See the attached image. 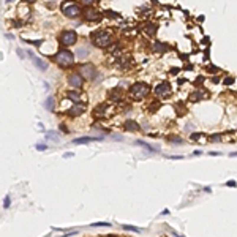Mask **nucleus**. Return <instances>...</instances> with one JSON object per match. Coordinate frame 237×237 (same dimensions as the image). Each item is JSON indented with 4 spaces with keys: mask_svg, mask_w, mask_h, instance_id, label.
<instances>
[{
    "mask_svg": "<svg viewBox=\"0 0 237 237\" xmlns=\"http://www.w3.org/2000/svg\"><path fill=\"white\" fill-rule=\"evenodd\" d=\"M54 62L59 63L60 66H70L74 63V56L70 51H66V49H62V51H59L54 56Z\"/></svg>",
    "mask_w": 237,
    "mask_h": 237,
    "instance_id": "nucleus-1",
    "label": "nucleus"
},
{
    "mask_svg": "<svg viewBox=\"0 0 237 237\" xmlns=\"http://www.w3.org/2000/svg\"><path fill=\"white\" fill-rule=\"evenodd\" d=\"M62 13L66 17H76L81 14V8L74 0H65L62 3Z\"/></svg>",
    "mask_w": 237,
    "mask_h": 237,
    "instance_id": "nucleus-2",
    "label": "nucleus"
},
{
    "mask_svg": "<svg viewBox=\"0 0 237 237\" xmlns=\"http://www.w3.org/2000/svg\"><path fill=\"white\" fill-rule=\"evenodd\" d=\"M130 93L134 100H142L145 98V95L149 93V85L144 82H136L130 87Z\"/></svg>",
    "mask_w": 237,
    "mask_h": 237,
    "instance_id": "nucleus-3",
    "label": "nucleus"
},
{
    "mask_svg": "<svg viewBox=\"0 0 237 237\" xmlns=\"http://www.w3.org/2000/svg\"><path fill=\"white\" fill-rule=\"evenodd\" d=\"M92 40L93 43L100 48H106L109 43H111V35L108 32H97V33L92 35Z\"/></svg>",
    "mask_w": 237,
    "mask_h": 237,
    "instance_id": "nucleus-4",
    "label": "nucleus"
},
{
    "mask_svg": "<svg viewBox=\"0 0 237 237\" xmlns=\"http://www.w3.org/2000/svg\"><path fill=\"white\" fill-rule=\"evenodd\" d=\"M76 40H77V35H76V32H73V30H66V32H63V33L60 35V43L63 44V46L74 44Z\"/></svg>",
    "mask_w": 237,
    "mask_h": 237,
    "instance_id": "nucleus-5",
    "label": "nucleus"
},
{
    "mask_svg": "<svg viewBox=\"0 0 237 237\" xmlns=\"http://www.w3.org/2000/svg\"><path fill=\"white\" fill-rule=\"evenodd\" d=\"M79 73H81V76H82V77H85V79H93L95 74H97V70H95L93 65H82V66H81V70H79Z\"/></svg>",
    "mask_w": 237,
    "mask_h": 237,
    "instance_id": "nucleus-6",
    "label": "nucleus"
},
{
    "mask_svg": "<svg viewBox=\"0 0 237 237\" xmlns=\"http://www.w3.org/2000/svg\"><path fill=\"white\" fill-rule=\"evenodd\" d=\"M155 93H157L158 97H161V98H166L168 95L171 93L169 84H168V82H161L160 85H157V87H155Z\"/></svg>",
    "mask_w": 237,
    "mask_h": 237,
    "instance_id": "nucleus-7",
    "label": "nucleus"
},
{
    "mask_svg": "<svg viewBox=\"0 0 237 237\" xmlns=\"http://www.w3.org/2000/svg\"><path fill=\"white\" fill-rule=\"evenodd\" d=\"M68 84L73 85L74 89H81V87H82V76L77 74V73L71 74L70 77H68Z\"/></svg>",
    "mask_w": 237,
    "mask_h": 237,
    "instance_id": "nucleus-8",
    "label": "nucleus"
},
{
    "mask_svg": "<svg viewBox=\"0 0 237 237\" xmlns=\"http://www.w3.org/2000/svg\"><path fill=\"white\" fill-rule=\"evenodd\" d=\"M84 17H85V21H92V22H95V21H100V19H101V14H100L97 10H85Z\"/></svg>",
    "mask_w": 237,
    "mask_h": 237,
    "instance_id": "nucleus-9",
    "label": "nucleus"
},
{
    "mask_svg": "<svg viewBox=\"0 0 237 237\" xmlns=\"http://www.w3.org/2000/svg\"><path fill=\"white\" fill-rule=\"evenodd\" d=\"M30 56H32V62H33V65H35L36 68H40L41 71H44V70L48 68V63L44 62V60H41V59H38V57H35L32 52H30Z\"/></svg>",
    "mask_w": 237,
    "mask_h": 237,
    "instance_id": "nucleus-10",
    "label": "nucleus"
},
{
    "mask_svg": "<svg viewBox=\"0 0 237 237\" xmlns=\"http://www.w3.org/2000/svg\"><path fill=\"white\" fill-rule=\"evenodd\" d=\"M93 141H103L101 136H97V138H77L74 139V144H89V142H93Z\"/></svg>",
    "mask_w": 237,
    "mask_h": 237,
    "instance_id": "nucleus-11",
    "label": "nucleus"
},
{
    "mask_svg": "<svg viewBox=\"0 0 237 237\" xmlns=\"http://www.w3.org/2000/svg\"><path fill=\"white\" fill-rule=\"evenodd\" d=\"M84 111H85V106H84V104H76V106H73V108L70 109V116L76 117V116H79V114H82Z\"/></svg>",
    "mask_w": 237,
    "mask_h": 237,
    "instance_id": "nucleus-12",
    "label": "nucleus"
},
{
    "mask_svg": "<svg viewBox=\"0 0 237 237\" xmlns=\"http://www.w3.org/2000/svg\"><path fill=\"white\" fill-rule=\"evenodd\" d=\"M106 109H109V108L106 106V104H101V106H98L97 109H95L93 116H95V117H106V116H108Z\"/></svg>",
    "mask_w": 237,
    "mask_h": 237,
    "instance_id": "nucleus-13",
    "label": "nucleus"
},
{
    "mask_svg": "<svg viewBox=\"0 0 237 237\" xmlns=\"http://www.w3.org/2000/svg\"><path fill=\"white\" fill-rule=\"evenodd\" d=\"M44 108L48 109V111H54V108H56V100L54 97H48L46 101H44Z\"/></svg>",
    "mask_w": 237,
    "mask_h": 237,
    "instance_id": "nucleus-14",
    "label": "nucleus"
},
{
    "mask_svg": "<svg viewBox=\"0 0 237 237\" xmlns=\"http://www.w3.org/2000/svg\"><path fill=\"white\" fill-rule=\"evenodd\" d=\"M125 130H128V131H138V130H139V125L136 124V122H133V120H128V122H125Z\"/></svg>",
    "mask_w": 237,
    "mask_h": 237,
    "instance_id": "nucleus-15",
    "label": "nucleus"
},
{
    "mask_svg": "<svg viewBox=\"0 0 237 237\" xmlns=\"http://www.w3.org/2000/svg\"><path fill=\"white\" fill-rule=\"evenodd\" d=\"M136 144H139V145H142V147H145L147 150H150V152H158V147H153V145H150V144H147V142H144V141H136Z\"/></svg>",
    "mask_w": 237,
    "mask_h": 237,
    "instance_id": "nucleus-16",
    "label": "nucleus"
},
{
    "mask_svg": "<svg viewBox=\"0 0 237 237\" xmlns=\"http://www.w3.org/2000/svg\"><path fill=\"white\" fill-rule=\"evenodd\" d=\"M109 97H111L112 101H119V100H120V89H114V90H111Z\"/></svg>",
    "mask_w": 237,
    "mask_h": 237,
    "instance_id": "nucleus-17",
    "label": "nucleus"
},
{
    "mask_svg": "<svg viewBox=\"0 0 237 237\" xmlns=\"http://www.w3.org/2000/svg\"><path fill=\"white\" fill-rule=\"evenodd\" d=\"M166 49H168V48H166L163 43H155V44H153V51H155V52H165Z\"/></svg>",
    "mask_w": 237,
    "mask_h": 237,
    "instance_id": "nucleus-18",
    "label": "nucleus"
},
{
    "mask_svg": "<svg viewBox=\"0 0 237 237\" xmlns=\"http://www.w3.org/2000/svg\"><path fill=\"white\" fill-rule=\"evenodd\" d=\"M145 32H147L149 36H153L155 32H157V25H155V24H149L147 27H145Z\"/></svg>",
    "mask_w": 237,
    "mask_h": 237,
    "instance_id": "nucleus-19",
    "label": "nucleus"
},
{
    "mask_svg": "<svg viewBox=\"0 0 237 237\" xmlns=\"http://www.w3.org/2000/svg\"><path fill=\"white\" fill-rule=\"evenodd\" d=\"M68 98L77 103V101H79V100H81V95L77 93V92H68Z\"/></svg>",
    "mask_w": 237,
    "mask_h": 237,
    "instance_id": "nucleus-20",
    "label": "nucleus"
},
{
    "mask_svg": "<svg viewBox=\"0 0 237 237\" xmlns=\"http://www.w3.org/2000/svg\"><path fill=\"white\" fill-rule=\"evenodd\" d=\"M202 97H204V92H196V93L191 95V100H194V101H196V100H201Z\"/></svg>",
    "mask_w": 237,
    "mask_h": 237,
    "instance_id": "nucleus-21",
    "label": "nucleus"
},
{
    "mask_svg": "<svg viewBox=\"0 0 237 237\" xmlns=\"http://www.w3.org/2000/svg\"><path fill=\"white\" fill-rule=\"evenodd\" d=\"M77 56H79V57H85V56H89V51H87V49H77Z\"/></svg>",
    "mask_w": 237,
    "mask_h": 237,
    "instance_id": "nucleus-22",
    "label": "nucleus"
},
{
    "mask_svg": "<svg viewBox=\"0 0 237 237\" xmlns=\"http://www.w3.org/2000/svg\"><path fill=\"white\" fill-rule=\"evenodd\" d=\"M90 226H111V223H108V221H100V223H92Z\"/></svg>",
    "mask_w": 237,
    "mask_h": 237,
    "instance_id": "nucleus-23",
    "label": "nucleus"
},
{
    "mask_svg": "<svg viewBox=\"0 0 237 237\" xmlns=\"http://www.w3.org/2000/svg\"><path fill=\"white\" fill-rule=\"evenodd\" d=\"M46 138H48V139H52V141H59V138L56 136V133H54V131H49Z\"/></svg>",
    "mask_w": 237,
    "mask_h": 237,
    "instance_id": "nucleus-24",
    "label": "nucleus"
},
{
    "mask_svg": "<svg viewBox=\"0 0 237 237\" xmlns=\"http://www.w3.org/2000/svg\"><path fill=\"white\" fill-rule=\"evenodd\" d=\"M124 229H128V231H134V232H139V231H141L139 228H134V226H128V225H124Z\"/></svg>",
    "mask_w": 237,
    "mask_h": 237,
    "instance_id": "nucleus-25",
    "label": "nucleus"
},
{
    "mask_svg": "<svg viewBox=\"0 0 237 237\" xmlns=\"http://www.w3.org/2000/svg\"><path fill=\"white\" fill-rule=\"evenodd\" d=\"M201 136L202 134H199V133H193V134H191V139H193V141H199V139H201Z\"/></svg>",
    "mask_w": 237,
    "mask_h": 237,
    "instance_id": "nucleus-26",
    "label": "nucleus"
},
{
    "mask_svg": "<svg viewBox=\"0 0 237 237\" xmlns=\"http://www.w3.org/2000/svg\"><path fill=\"white\" fill-rule=\"evenodd\" d=\"M81 2H82V5H92L95 0H81Z\"/></svg>",
    "mask_w": 237,
    "mask_h": 237,
    "instance_id": "nucleus-27",
    "label": "nucleus"
},
{
    "mask_svg": "<svg viewBox=\"0 0 237 237\" xmlns=\"http://www.w3.org/2000/svg\"><path fill=\"white\" fill-rule=\"evenodd\" d=\"M232 82H234V79H232V77H226V79H225V84H226V85H229V84H232Z\"/></svg>",
    "mask_w": 237,
    "mask_h": 237,
    "instance_id": "nucleus-28",
    "label": "nucleus"
},
{
    "mask_svg": "<svg viewBox=\"0 0 237 237\" xmlns=\"http://www.w3.org/2000/svg\"><path fill=\"white\" fill-rule=\"evenodd\" d=\"M36 149H38V150H46L48 147H46V144H38V145H36Z\"/></svg>",
    "mask_w": 237,
    "mask_h": 237,
    "instance_id": "nucleus-29",
    "label": "nucleus"
},
{
    "mask_svg": "<svg viewBox=\"0 0 237 237\" xmlns=\"http://www.w3.org/2000/svg\"><path fill=\"white\" fill-rule=\"evenodd\" d=\"M109 51H111V52H117V51H119V44H114V46L109 49Z\"/></svg>",
    "mask_w": 237,
    "mask_h": 237,
    "instance_id": "nucleus-30",
    "label": "nucleus"
},
{
    "mask_svg": "<svg viewBox=\"0 0 237 237\" xmlns=\"http://www.w3.org/2000/svg\"><path fill=\"white\" fill-rule=\"evenodd\" d=\"M3 206H5V207H8V206H10V198H8V196L5 198V201H3Z\"/></svg>",
    "mask_w": 237,
    "mask_h": 237,
    "instance_id": "nucleus-31",
    "label": "nucleus"
},
{
    "mask_svg": "<svg viewBox=\"0 0 237 237\" xmlns=\"http://www.w3.org/2000/svg\"><path fill=\"white\" fill-rule=\"evenodd\" d=\"M221 138H220V134H213L212 136V141H215V142H217V141H220Z\"/></svg>",
    "mask_w": 237,
    "mask_h": 237,
    "instance_id": "nucleus-32",
    "label": "nucleus"
},
{
    "mask_svg": "<svg viewBox=\"0 0 237 237\" xmlns=\"http://www.w3.org/2000/svg\"><path fill=\"white\" fill-rule=\"evenodd\" d=\"M228 185H229V186H232V188H234V186H236L237 184H236V180H229V182H228Z\"/></svg>",
    "mask_w": 237,
    "mask_h": 237,
    "instance_id": "nucleus-33",
    "label": "nucleus"
},
{
    "mask_svg": "<svg viewBox=\"0 0 237 237\" xmlns=\"http://www.w3.org/2000/svg\"><path fill=\"white\" fill-rule=\"evenodd\" d=\"M171 73H172V74H177V73H179V70H177V68H172Z\"/></svg>",
    "mask_w": 237,
    "mask_h": 237,
    "instance_id": "nucleus-34",
    "label": "nucleus"
},
{
    "mask_svg": "<svg viewBox=\"0 0 237 237\" xmlns=\"http://www.w3.org/2000/svg\"><path fill=\"white\" fill-rule=\"evenodd\" d=\"M63 157H65V158H71V157H73V153H71V152H70V153H65Z\"/></svg>",
    "mask_w": 237,
    "mask_h": 237,
    "instance_id": "nucleus-35",
    "label": "nucleus"
},
{
    "mask_svg": "<svg viewBox=\"0 0 237 237\" xmlns=\"http://www.w3.org/2000/svg\"><path fill=\"white\" fill-rule=\"evenodd\" d=\"M25 2H29V3H33V2H35V0H25Z\"/></svg>",
    "mask_w": 237,
    "mask_h": 237,
    "instance_id": "nucleus-36",
    "label": "nucleus"
}]
</instances>
